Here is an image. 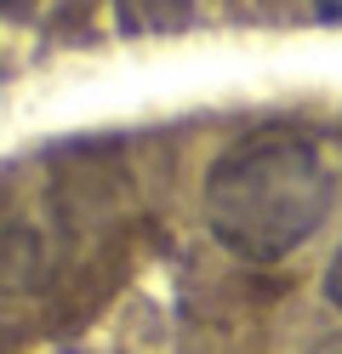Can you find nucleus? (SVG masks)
I'll return each mask as SVG.
<instances>
[{"label":"nucleus","instance_id":"obj_1","mask_svg":"<svg viewBox=\"0 0 342 354\" xmlns=\"http://www.w3.org/2000/svg\"><path fill=\"white\" fill-rule=\"evenodd\" d=\"M205 229L245 263H280L308 246L336 201V166L308 131L263 126L228 143L205 171Z\"/></svg>","mask_w":342,"mask_h":354},{"label":"nucleus","instance_id":"obj_2","mask_svg":"<svg viewBox=\"0 0 342 354\" xmlns=\"http://www.w3.org/2000/svg\"><path fill=\"white\" fill-rule=\"evenodd\" d=\"M182 12H189V0H120L126 24H171Z\"/></svg>","mask_w":342,"mask_h":354},{"label":"nucleus","instance_id":"obj_3","mask_svg":"<svg viewBox=\"0 0 342 354\" xmlns=\"http://www.w3.org/2000/svg\"><path fill=\"white\" fill-rule=\"evenodd\" d=\"M325 303L342 315V246H336V257L325 263Z\"/></svg>","mask_w":342,"mask_h":354},{"label":"nucleus","instance_id":"obj_4","mask_svg":"<svg viewBox=\"0 0 342 354\" xmlns=\"http://www.w3.org/2000/svg\"><path fill=\"white\" fill-rule=\"evenodd\" d=\"M314 12L319 17H342V0H314Z\"/></svg>","mask_w":342,"mask_h":354},{"label":"nucleus","instance_id":"obj_5","mask_svg":"<svg viewBox=\"0 0 342 354\" xmlns=\"http://www.w3.org/2000/svg\"><path fill=\"white\" fill-rule=\"evenodd\" d=\"M319 354H342V337H331V343H325V348H319Z\"/></svg>","mask_w":342,"mask_h":354}]
</instances>
